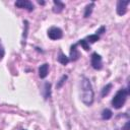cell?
<instances>
[{"label": "cell", "mask_w": 130, "mask_h": 130, "mask_svg": "<svg viewBox=\"0 0 130 130\" xmlns=\"http://www.w3.org/2000/svg\"><path fill=\"white\" fill-rule=\"evenodd\" d=\"M81 94H80V99L82 101L83 104H85L86 106H91L93 103V98H94V92L92 89V85L89 81L88 78L86 77H82L81 79Z\"/></svg>", "instance_id": "cell-1"}, {"label": "cell", "mask_w": 130, "mask_h": 130, "mask_svg": "<svg viewBox=\"0 0 130 130\" xmlns=\"http://www.w3.org/2000/svg\"><path fill=\"white\" fill-rule=\"evenodd\" d=\"M128 89L127 88H121L120 90L117 91V93L115 94V96L113 98L112 100V106L115 108V109H121L126 100H127V96H128Z\"/></svg>", "instance_id": "cell-2"}, {"label": "cell", "mask_w": 130, "mask_h": 130, "mask_svg": "<svg viewBox=\"0 0 130 130\" xmlns=\"http://www.w3.org/2000/svg\"><path fill=\"white\" fill-rule=\"evenodd\" d=\"M48 37L51 39V40H60L62 37H63V32H62V29L59 28V27H56V26H52L48 29Z\"/></svg>", "instance_id": "cell-3"}, {"label": "cell", "mask_w": 130, "mask_h": 130, "mask_svg": "<svg viewBox=\"0 0 130 130\" xmlns=\"http://www.w3.org/2000/svg\"><path fill=\"white\" fill-rule=\"evenodd\" d=\"M90 63L93 69L95 70H100L103 67V62H102V57L101 55H99L98 53H92L91 54V58H90Z\"/></svg>", "instance_id": "cell-4"}, {"label": "cell", "mask_w": 130, "mask_h": 130, "mask_svg": "<svg viewBox=\"0 0 130 130\" xmlns=\"http://www.w3.org/2000/svg\"><path fill=\"white\" fill-rule=\"evenodd\" d=\"M14 5H15L16 7H18V8L26 9L27 11H32L34 8H35L34 4H32L30 1H28V0H18V1H16V2L14 3Z\"/></svg>", "instance_id": "cell-5"}, {"label": "cell", "mask_w": 130, "mask_h": 130, "mask_svg": "<svg viewBox=\"0 0 130 130\" xmlns=\"http://www.w3.org/2000/svg\"><path fill=\"white\" fill-rule=\"evenodd\" d=\"M129 3H130V1H128V0H127V1L119 0V1L117 2V8H116L117 14L120 15V16L124 15V14L127 12V6L129 5Z\"/></svg>", "instance_id": "cell-6"}, {"label": "cell", "mask_w": 130, "mask_h": 130, "mask_svg": "<svg viewBox=\"0 0 130 130\" xmlns=\"http://www.w3.org/2000/svg\"><path fill=\"white\" fill-rule=\"evenodd\" d=\"M78 58H79V52L77 50V44H74L70 48V58H69V60L76 61Z\"/></svg>", "instance_id": "cell-7"}, {"label": "cell", "mask_w": 130, "mask_h": 130, "mask_svg": "<svg viewBox=\"0 0 130 130\" xmlns=\"http://www.w3.org/2000/svg\"><path fill=\"white\" fill-rule=\"evenodd\" d=\"M48 71H49V65L47 63H44L43 65H41L39 67V76L41 78H45L48 75Z\"/></svg>", "instance_id": "cell-8"}, {"label": "cell", "mask_w": 130, "mask_h": 130, "mask_svg": "<svg viewBox=\"0 0 130 130\" xmlns=\"http://www.w3.org/2000/svg\"><path fill=\"white\" fill-rule=\"evenodd\" d=\"M54 3V8H53V11L55 12V13H60L63 9H64V7H65V5H64V3H62L61 1H54L53 2Z\"/></svg>", "instance_id": "cell-9"}, {"label": "cell", "mask_w": 130, "mask_h": 130, "mask_svg": "<svg viewBox=\"0 0 130 130\" xmlns=\"http://www.w3.org/2000/svg\"><path fill=\"white\" fill-rule=\"evenodd\" d=\"M69 57H67L65 54H63L61 51L59 52V55H58V62H60L62 65H67L69 63Z\"/></svg>", "instance_id": "cell-10"}, {"label": "cell", "mask_w": 130, "mask_h": 130, "mask_svg": "<svg viewBox=\"0 0 130 130\" xmlns=\"http://www.w3.org/2000/svg\"><path fill=\"white\" fill-rule=\"evenodd\" d=\"M93 7H94V3H93V2H91V3H89V4H87V5L85 6V10H84V14H83L85 18L88 17V16H90Z\"/></svg>", "instance_id": "cell-11"}, {"label": "cell", "mask_w": 130, "mask_h": 130, "mask_svg": "<svg viewBox=\"0 0 130 130\" xmlns=\"http://www.w3.org/2000/svg\"><path fill=\"white\" fill-rule=\"evenodd\" d=\"M112 116H113V113H112V111L109 110V109H105V110L102 112V118H103L104 120H109V119L112 118Z\"/></svg>", "instance_id": "cell-12"}, {"label": "cell", "mask_w": 130, "mask_h": 130, "mask_svg": "<svg viewBox=\"0 0 130 130\" xmlns=\"http://www.w3.org/2000/svg\"><path fill=\"white\" fill-rule=\"evenodd\" d=\"M100 40V36H98V35H90V36H88L86 39H85V41L88 43V44H92V43H95L96 41H99Z\"/></svg>", "instance_id": "cell-13"}, {"label": "cell", "mask_w": 130, "mask_h": 130, "mask_svg": "<svg viewBox=\"0 0 130 130\" xmlns=\"http://www.w3.org/2000/svg\"><path fill=\"white\" fill-rule=\"evenodd\" d=\"M45 91H46L45 99H48L50 96V94H51V83H49V82L45 83Z\"/></svg>", "instance_id": "cell-14"}, {"label": "cell", "mask_w": 130, "mask_h": 130, "mask_svg": "<svg viewBox=\"0 0 130 130\" xmlns=\"http://www.w3.org/2000/svg\"><path fill=\"white\" fill-rule=\"evenodd\" d=\"M111 88H112V84H111V83H109V84H107L106 86H104V88L102 89V96L107 95V94L110 92Z\"/></svg>", "instance_id": "cell-15"}, {"label": "cell", "mask_w": 130, "mask_h": 130, "mask_svg": "<svg viewBox=\"0 0 130 130\" xmlns=\"http://www.w3.org/2000/svg\"><path fill=\"white\" fill-rule=\"evenodd\" d=\"M78 44L85 50V51H88L89 50V44L85 41V39H83V40H79V42H78Z\"/></svg>", "instance_id": "cell-16"}, {"label": "cell", "mask_w": 130, "mask_h": 130, "mask_svg": "<svg viewBox=\"0 0 130 130\" xmlns=\"http://www.w3.org/2000/svg\"><path fill=\"white\" fill-rule=\"evenodd\" d=\"M67 79V75H63L62 77H61V79L59 80V82L57 83V88H60L61 86H62V84L65 82V80Z\"/></svg>", "instance_id": "cell-17"}, {"label": "cell", "mask_w": 130, "mask_h": 130, "mask_svg": "<svg viewBox=\"0 0 130 130\" xmlns=\"http://www.w3.org/2000/svg\"><path fill=\"white\" fill-rule=\"evenodd\" d=\"M4 55H5V51H4L3 46H2V45H1V43H0V60H2V59H3Z\"/></svg>", "instance_id": "cell-18"}, {"label": "cell", "mask_w": 130, "mask_h": 130, "mask_svg": "<svg viewBox=\"0 0 130 130\" xmlns=\"http://www.w3.org/2000/svg\"><path fill=\"white\" fill-rule=\"evenodd\" d=\"M105 30H106V27H105V26H102L100 29H98V30H96V34H95V35L100 36V35H101V34H103Z\"/></svg>", "instance_id": "cell-19"}, {"label": "cell", "mask_w": 130, "mask_h": 130, "mask_svg": "<svg viewBox=\"0 0 130 130\" xmlns=\"http://www.w3.org/2000/svg\"><path fill=\"white\" fill-rule=\"evenodd\" d=\"M128 128H129V122H127V124H126V126H125L124 130H128Z\"/></svg>", "instance_id": "cell-20"}, {"label": "cell", "mask_w": 130, "mask_h": 130, "mask_svg": "<svg viewBox=\"0 0 130 130\" xmlns=\"http://www.w3.org/2000/svg\"><path fill=\"white\" fill-rule=\"evenodd\" d=\"M39 3L40 4H45V2H43V1H39Z\"/></svg>", "instance_id": "cell-21"}, {"label": "cell", "mask_w": 130, "mask_h": 130, "mask_svg": "<svg viewBox=\"0 0 130 130\" xmlns=\"http://www.w3.org/2000/svg\"><path fill=\"white\" fill-rule=\"evenodd\" d=\"M22 130H25V129H22Z\"/></svg>", "instance_id": "cell-22"}]
</instances>
